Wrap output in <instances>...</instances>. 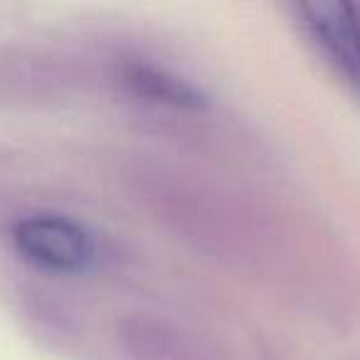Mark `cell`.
<instances>
[{
	"instance_id": "6da1fadb",
	"label": "cell",
	"mask_w": 360,
	"mask_h": 360,
	"mask_svg": "<svg viewBox=\"0 0 360 360\" xmlns=\"http://www.w3.org/2000/svg\"><path fill=\"white\" fill-rule=\"evenodd\" d=\"M139 186L143 205L202 255L245 266L269 245L266 217L237 195L165 170L143 173Z\"/></svg>"
},
{
	"instance_id": "3957f363",
	"label": "cell",
	"mask_w": 360,
	"mask_h": 360,
	"mask_svg": "<svg viewBox=\"0 0 360 360\" xmlns=\"http://www.w3.org/2000/svg\"><path fill=\"white\" fill-rule=\"evenodd\" d=\"M296 18L326 62L360 94V6L348 0H309L296 6Z\"/></svg>"
},
{
	"instance_id": "5b68a950",
	"label": "cell",
	"mask_w": 360,
	"mask_h": 360,
	"mask_svg": "<svg viewBox=\"0 0 360 360\" xmlns=\"http://www.w3.org/2000/svg\"><path fill=\"white\" fill-rule=\"evenodd\" d=\"M119 345L129 360H210L193 335L155 316H131L119 326Z\"/></svg>"
},
{
	"instance_id": "277c9868",
	"label": "cell",
	"mask_w": 360,
	"mask_h": 360,
	"mask_svg": "<svg viewBox=\"0 0 360 360\" xmlns=\"http://www.w3.org/2000/svg\"><path fill=\"white\" fill-rule=\"evenodd\" d=\"M119 82L136 101L170 114H202L210 106V96L193 79L155 65L148 60L124 62L119 70Z\"/></svg>"
},
{
	"instance_id": "7a4b0ae2",
	"label": "cell",
	"mask_w": 360,
	"mask_h": 360,
	"mask_svg": "<svg viewBox=\"0 0 360 360\" xmlns=\"http://www.w3.org/2000/svg\"><path fill=\"white\" fill-rule=\"evenodd\" d=\"M15 252L37 269L52 274H82L99 257L94 232L60 212H30L11 227Z\"/></svg>"
}]
</instances>
